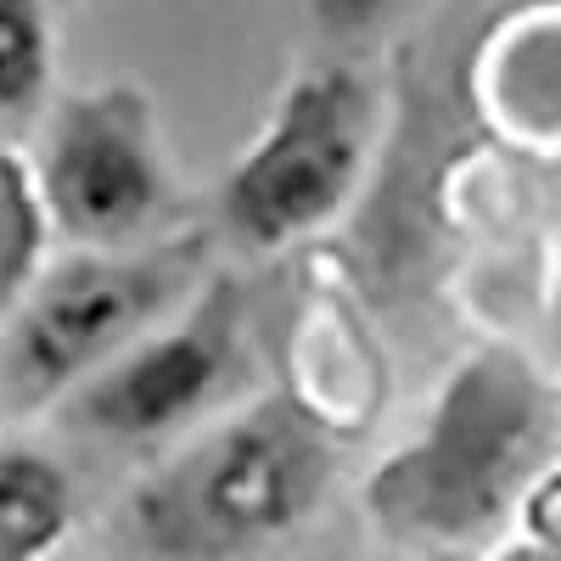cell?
Listing matches in <instances>:
<instances>
[{"label": "cell", "instance_id": "52a82bcc", "mask_svg": "<svg viewBox=\"0 0 561 561\" xmlns=\"http://www.w3.org/2000/svg\"><path fill=\"white\" fill-rule=\"evenodd\" d=\"M478 107L523 147H561V12H517L478 57Z\"/></svg>", "mask_w": 561, "mask_h": 561}, {"label": "cell", "instance_id": "9c48e42d", "mask_svg": "<svg viewBox=\"0 0 561 561\" xmlns=\"http://www.w3.org/2000/svg\"><path fill=\"white\" fill-rule=\"evenodd\" d=\"M73 528V483L39 444L12 438L0 455V550L12 561L51 556Z\"/></svg>", "mask_w": 561, "mask_h": 561}, {"label": "cell", "instance_id": "8fae6325", "mask_svg": "<svg viewBox=\"0 0 561 561\" xmlns=\"http://www.w3.org/2000/svg\"><path fill=\"white\" fill-rule=\"evenodd\" d=\"M51 0H0V124L7 140H23V129L39 118L45 90H51Z\"/></svg>", "mask_w": 561, "mask_h": 561}, {"label": "cell", "instance_id": "277c9868", "mask_svg": "<svg viewBox=\"0 0 561 561\" xmlns=\"http://www.w3.org/2000/svg\"><path fill=\"white\" fill-rule=\"evenodd\" d=\"M382 96L354 68H309L280 90L259 140L219 185V237L242 253H280L325 230L359 192L377 152Z\"/></svg>", "mask_w": 561, "mask_h": 561}, {"label": "cell", "instance_id": "3957f363", "mask_svg": "<svg viewBox=\"0 0 561 561\" xmlns=\"http://www.w3.org/2000/svg\"><path fill=\"white\" fill-rule=\"evenodd\" d=\"M208 230H163L129 248H73L12 304L0 404L12 421L57 410L90 370L174 314L208 275Z\"/></svg>", "mask_w": 561, "mask_h": 561}, {"label": "cell", "instance_id": "7a4b0ae2", "mask_svg": "<svg viewBox=\"0 0 561 561\" xmlns=\"http://www.w3.org/2000/svg\"><path fill=\"white\" fill-rule=\"evenodd\" d=\"M332 483V427L298 393H259L129 489L113 517V545L158 561L259 556L293 539Z\"/></svg>", "mask_w": 561, "mask_h": 561}, {"label": "cell", "instance_id": "7c38bea8", "mask_svg": "<svg viewBox=\"0 0 561 561\" xmlns=\"http://www.w3.org/2000/svg\"><path fill=\"white\" fill-rule=\"evenodd\" d=\"M404 7L410 0H309V18L320 23L325 39H359V34H377Z\"/></svg>", "mask_w": 561, "mask_h": 561}, {"label": "cell", "instance_id": "ba28073f", "mask_svg": "<svg viewBox=\"0 0 561 561\" xmlns=\"http://www.w3.org/2000/svg\"><path fill=\"white\" fill-rule=\"evenodd\" d=\"M293 348H298V382L287 393H298L332 433H354L370 421L382 393V365L370 354L359 320L343 298H320L298 314L293 325Z\"/></svg>", "mask_w": 561, "mask_h": 561}, {"label": "cell", "instance_id": "8992f818", "mask_svg": "<svg viewBox=\"0 0 561 561\" xmlns=\"http://www.w3.org/2000/svg\"><path fill=\"white\" fill-rule=\"evenodd\" d=\"M34 169L68 248H129L163 237L180 214L152 96L124 79L68 90L45 118Z\"/></svg>", "mask_w": 561, "mask_h": 561}, {"label": "cell", "instance_id": "6da1fadb", "mask_svg": "<svg viewBox=\"0 0 561 561\" xmlns=\"http://www.w3.org/2000/svg\"><path fill=\"white\" fill-rule=\"evenodd\" d=\"M561 433V393L517 348L466 354L427 421L365 483V511L382 539L415 550H472L500 523L523 517V500L550 466Z\"/></svg>", "mask_w": 561, "mask_h": 561}, {"label": "cell", "instance_id": "30bf717a", "mask_svg": "<svg viewBox=\"0 0 561 561\" xmlns=\"http://www.w3.org/2000/svg\"><path fill=\"white\" fill-rule=\"evenodd\" d=\"M51 237H57V219H51V203H45L39 169L28 163L18 140H7V152H0V304L7 309L51 264L45 259Z\"/></svg>", "mask_w": 561, "mask_h": 561}, {"label": "cell", "instance_id": "5b68a950", "mask_svg": "<svg viewBox=\"0 0 561 561\" xmlns=\"http://www.w3.org/2000/svg\"><path fill=\"white\" fill-rule=\"evenodd\" d=\"M253 377V298L248 280L208 270L203 287L152 332H140L51 410L62 433L96 449H158L197 427Z\"/></svg>", "mask_w": 561, "mask_h": 561}, {"label": "cell", "instance_id": "4fadbf2b", "mask_svg": "<svg viewBox=\"0 0 561 561\" xmlns=\"http://www.w3.org/2000/svg\"><path fill=\"white\" fill-rule=\"evenodd\" d=\"M523 528H528L534 545L561 550V466H545L539 483L528 489V500H523Z\"/></svg>", "mask_w": 561, "mask_h": 561}]
</instances>
